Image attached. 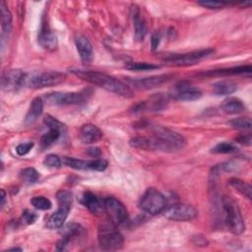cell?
I'll return each mask as SVG.
<instances>
[{"mask_svg": "<svg viewBox=\"0 0 252 252\" xmlns=\"http://www.w3.org/2000/svg\"><path fill=\"white\" fill-rule=\"evenodd\" d=\"M196 239V241L194 243H196V245H200V246H207L208 245V241L206 240L205 237L203 236H195L194 237Z\"/></svg>", "mask_w": 252, "mask_h": 252, "instance_id": "46", "label": "cell"}, {"mask_svg": "<svg viewBox=\"0 0 252 252\" xmlns=\"http://www.w3.org/2000/svg\"><path fill=\"white\" fill-rule=\"evenodd\" d=\"M80 202L95 216H99L104 212V199L97 197L90 191H85L80 196Z\"/></svg>", "mask_w": 252, "mask_h": 252, "instance_id": "15", "label": "cell"}, {"mask_svg": "<svg viewBox=\"0 0 252 252\" xmlns=\"http://www.w3.org/2000/svg\"><path fill=\"white\" fill-rule=\"evenodd\" d=\"M22 218H23V220H24L27 224H32V223H33V222L36 220L37 215H36L35 213H33V212L29 211V210H25V211L23 212Z\"/></svg>", "mask_w": 252, "mask_h": 252, "instance_id": "41", "label": "cell"}, {"mask_svg": "<svg viewBox=\"0 0 252 252\" xmlns=\"http://www.w3.org/2000/svg\"><path fill=\"white\" fill-rule=\"evenodd\" d=\"M63 163L71 168L79 169V170H87L91 169V160H84V159H78L75 158H63Z\"/></svg>", "mask_w": 252, "mask_h": 252, "instance_id": "29", "label": "cell"}, {"mask_svg": "<svg viewBox=\"0 0 252 252\" xmlns=\"http://www.w3.org/2000/svg\"><path fill=\"white\" fill-rule=\"evenodd\" d=\"M87 154H88L90 157H92V158H99V157H100V155H101V151H100V149H99V148L92 147V148H89V149L87 150Z\"/></svg>", "mask_w": 252, "mask_h": 252, "instance_id": "44", "label": "cell"}, {"mask_svg": "<svg viewBox=\"0 0 252 252\" xmlns=\"http://www.w3.org/2000/svg\"><path fill=\"white\" fill-rule=\"evenodd\" d=\"M252 71V67L250 65H241L235 66L230 68H222V69H216L203 72L201 75L204 77H220V76H230V75H237L243 73H250Z\"/></svg>", "mask_w": 252, "mask_h": 252, "instance_id": "19", "label": "cell"}, {"mask_svg": "<svg viewBox=\"0 0 252 252\" xmlns=\"http://www.w3.org/2000/svg\"><path fill=\"white\" fill-rule=\"evenodd\" d=\"M198 4L201 5L202 7L208 8V9H220L224 5H226V2H218V1H207V0H202L198 1Z\"/></svg>", "mask_w": 252, "mask_h": 252, "instance_id": "40", "label": "cell"}, {"mask_svg": "<svg viewBox=\"0 0 252 252\" xmlns=\"http://www.w3.org/2000/svg\"><path fill=\"white\" fill-rule=\"evenodd\" d=\"M46 100L55 105H70V104H81L86 101L87 95L85 93H50L45 95Z\"/></svg>", "mask_w": 252, "mask_h": 252, "instance_id": "12", "label": "cell"}, {"mask_svg": "<svg viewBox=\"0 0 252 252\" xmlns=\"http://www.w3.org/2000/svg\"><path fill=\"white\" fill-rule=\"evenodd\" d=\"M70 71L79 79L87 81L93 85L98 86L120 96L130 98V97H133L134 95L133 92L126 84L104 73H101L98 71H89V70H80V69H71Z\"/></svg>", "mask_w": 252, "mask_h": 252, "instance_id": "1", "label": "cell"}, {"mask_svg": "<svg viewBox=\"0 0 252 252\" xmlns=\"http://www.w3.org/2000/svg\"><path fill=\"white\" fill-rule=\"evenodd\" d=\"M61 132L57 131V130H50L46 133H44L41 138H40V144L43 148L49 147L50 145H52L55 141L58 140V138L60 137Z\"/></svg>", "mask_w": 252, "mask_h": 252, "instance_id": "34", "label": "cell"}, {"mask_svg": "<svg viewBox=\"0 0 252 252\" xmlns=\"http://www.w3.org/2000/svg\"><path fill=\"white\" fill-rule=\"evenodd\" d=\"M214 53L213 48H206V49H200V50H195L187 53H182V54H171L168 55L164 58V61L172 66H190L198 63L200 60L208 57Z\"/></svg>", "mask_w": 252, "mask_h": 252, "instance_id": "8", "label": "cell"}, {"mask_svg": "<svg viewBox=\"0 0 252 252\" xmlns=\"http://www.w3.org/2000/svg\"><path fill=\"white\" fill-rule=\"evenodd\" d=\"M42 110H43L42 99L40 97L33 98L31 102L29 110L26 114V117H25V120H24L25 125L29 126V125L33 124L38 119V117L41 115Z\"/></svg>", "mask_w": 252, "mask_h": 252, "instance_id": "21", "label": "cell"}, {"mask_svg": "<svg viewBox=\"0 0 252 252\" xmlns=\"http://www.w3.org/2000/svg\"><path fill=\"white\" fill-rule=\"evenodd\" d=\"M108 163L103 158H95L91 160V169L96 171H103L107 167Z\"/></svg>", "mask_w": 252, "mask_h": 252, "instance_id": "38", "label": "cell"}, {"mask_svg": "<svg viewBox=\"0 0 252 252\" xmlns=\"http://www.w3.org/2000/svg\"><path fill=\"white\" fill-rule=\"evenodd\" d=\"M129 145L135 149L144 151H161V152H174L176 151L170 145L162 142L161 140L153 137L137 136L133 137L129 141Z\"/></svg>", "mask_w": 252, "mask_h": 252, "instance_id": "9", "label": "cell"}, {"mask_svg": "<svg viewBox=\"0 0 252 252\" xmlns=\"http://www.w3.org/2000/svg\"><path fill=\"white\" fill-rule=\"evenodd\" d=\"M83 231H84L83 226L77 222L67 223L66 225L60 228V234L62 235V237L67 238L68 240H71L72 238L81 235Z\"/></svg>", "mask_w": 252, "mask_h": 252, "instance_id": "26", "label": "cell"}, {"mask_svg": "<svg viewBox=\"0 0 252 252\" xmlns=\"http://www.w3.org/2000/svg\"><path fill=\"white\" fill-rule=\"evenodd\" d=\"M38 43L45 50L52 51L57 47V37L45 24L42 25L38 33Z\"/></svg>", "mask_w": 252, "mask_h": 252, "instance_id": "18", "label": "cell"}, {"mask_svg": "<svg viewBox=\"0 0 252 252\" xmlns=\"http://www.w3.org/2000/svg\"><path fill=\"white\" fill-rule=\"evenodd\" d=\"M43 123H44V125L46 127H48V129H50V130H57V131L61 132V134L66 131L65 125L62 122H60L58 119H56L55 117H53V116H51L49 114L44 116Z\"/></svg>", "mask_w": 252, "mask_h": 252, "instance_id": "32", "label": "cell"}, {"mask_svg": "<svg viewBox=\"0 0 252 252\" xmlns=\"http://www.w3.org/2000/svg\"><path fill=\"white\" fill-rule=\"evenodd\" d=\"M160 38H161V34L159 32H156L152 34V39H151V43H152V48L155 50L158 48V46L159 45L160 42Z\"/></svg>", "mask_w": 252, "mask_h": 252, "instance_id": "42", "label": "cell"}, {"mask_svg": "<svg viewBox=\"0 0 252 252\" xmlns=\"http://www.w3.org/2000/svg\"><path fill=\"white\" fill-rule=\"evenodd\" d=\"M66 75L59 71H44L26 76L25 83L32 89H42L63 83Z\"/></svg>", "mask_w": 252, "mask_h": 252, "instance_id": "5", "label": "cell"}, {"mask_svg": "<svg viewBox=\"0 0 252 252\" xmlns=\"http://www.w3.org/2000/svg\"><path fill=\"white\" fill-rule=\"evenodd\" d=\"M70 240H68L67 238H64L62 237L58 242H57V245H56V250L57 251H63L66 249V246L69 244Z\"/></svg>", "mask_w": 252, "mask_h": 252, "instance_id": "45", "label": "cell"}, {"mask_svg": "<svg viewBox=\"0 0 252 252\" xmlns=\"http://www.w3.org/2000/svg\"><path fill=\"white\" fill-rule=\"evenodd\" d=\"M131 16L134 24L135 38L138 41H142L147 33V25L146 21L137 5H132L131 7Z\"/></svg>", "mask_w": 252, "mask_h": 252, "instance_id": "17", "label": "cell"}, {"mask_svg": "<svg viewBox=\"0 0 252 252\" xmlns=\"http://www.w3.org/2000/svg\"><path fill=\"white\" fill-rule=\"evenodd\" d=\"M20 177L23 182L27 184H32L35 183L39 178V173L34 169L33 167H27L21 170Z\"/></svg>", "mask_w": 252, "mask_h": 252, "instance_id": "30", "label": "cell"}, {"mask_svg": "<svg viewBox=\"0 0 252 252\" xmlns=\"http://www.w3.org/2000/svg\"><path fill=\"white\" fill-rule=\"evenodd\" d=\"M235 140L238 143L243 144L245 146H250L251 145V136H250V134H241Z\"/></svg>", "mask_w": 252, "mask_h": 252, "instance_id": "43", "label": "cell"}, {"mask_svg": "<svg viewBox=\"0 0 252 252\" xmlns=\"http://www.w3.org/2000/svg\"><path fill=\"white\" fill-rule=\"evenodd\" d=\"M5 200H6V193H5L4 189H1V208L4 207Z\"/></svg>", "mask_w": 252, "mask_h": 252, "instance_id": "47", "label": "cell"}, {"mask_svg": "<svg viewBox=\"0 0 252 252\" xmlns=\"http://www.w3.org/2000/svg\"><path fill=\"white\" fill-rule=\"evenodd\" d=\"M228 183L231 187H233L236 191H238L241 195L247 197L248 199H251L252 196V187L249 183L246 181L239 179V178H230Z\"/></svg>", "mask_w": 252, "mask_h": 252, "instance_id": "28", "label": "cell"}, {"mask_svg": "<svg viewBox=\"0 0 252 252\" xmlns=\"http://www.w3.org/2000/svg\"><path fill=\"white\" fill-rule=\"evenodd\" d=\"M0 11H1V27H2L3 34L9 33L12 29V14L4 1H1Z\"/></svg>", "mask_w": 252, "mask_h": 252, "instance_id": "27", "label": "cell"}, {"mask_svg": "<svg viewBox=\"0 0 252 252\" xmlns=\"http://www.w3.org/2000/svg\"><path fill=\"white\" fill-rule=\"evenodd\" d=\"M163 213L165 218L174 221H190L198 215L197 210L187 204H174L165 208Z\"/></svg>", "mask_w": 252, "mask_h": 252, "instance_id": "10", "label": "cell"}, {"mask_svg": "<svg viewBox=\"0 0 252 252\" xmlns=\"http://www.w3.org/2000/svg\"><path fill=\"white\" fill-rule=\"evenodd\" d=\"M26 74L20 69L7 70L1 79V88L5 92L18 90L26 81Z\"/></svg>", "mask_w": 252, "mask_h": 252, "instance_id": "13", "label": "cell"}, {"mask_svg": "<svg viewBox=\"0 0 252 252\" xmlns=\"http://www.w3.org/2000/svg\"><path fill=\"white\" fill-rule=\"evenodd\" d=\"M97 239L101 249L118 250L123 246L124 237L112 222L102 223L98 227Z\"/></svg>", "mask_w": 252, "mask_h": 252, "instance_id": "4", "label": "cell"}, {"mask_svg": "<svg viewBox=\"0 0 252 252\" xmlns=\"http://www.w3.org/2000/svg\"><path fill=\"white\" fill-rule=\"evenodd\" d=\"M168 103V95L166 94H156L152 95L149 101H144L145 110L160 111L166 107Z\"/></svg>", "mask_w": 252, "mask_h": 252, "instance_id": "23", "label": "cell"}, {"mask_svg": "<svg viewBox=\"0 0 252 252\" xmlns=\"http://www.w3.org/2000/svg\"><path fill=\"white\" fill-rule=\"evenodd\" d=\"M222 208L225 212V223L233 234H241L245 230V223L238 204L229 196L221 198Z\"/></svg>", "mask_w": 252, "mask_h": 252, "instance_id": "2", "label": "cell"}, {"mask_svg": "<svg viewBox=\"0 0 252 252\" xmlns=\"http://www.w3.org/2000/svg\"><path fill=\"white\" fill-rule=\"evenodd\" d=\"M58 201V210L53 213L47 220V227L50 229L61 228L69 215L72 204V193L68 190H59L56 194Z\"/></svg>", "mask_w": 252, "mask_h": 252, "instance_id": "3", "label": "cell"}, {"mask_svg": "<svg viewBox=\"0 0 252 252\" xmlns=\"http://www.w3.org/2000/svg\"><path fill=\"white\" fill-rule=\"evenodd\" d=\"M245 108L242 100L234 96L226 97L220 104V109L226 114H238L245 111Z\"/></svg>", "mask_w": 252, "mask_h": 252, "instance_id": "22", "label": "cell"}, {"mask_svg": "<svg viewBox=\"0 0 252 252\" xmlns=\"http://www.w3.org/2000/svg\"><path fill=\"white\" fill-rule=\"evenodd\" d=\"M43 164L48 166V167H60L61 164H62V160L61 158L56 156V155H53V154H50V155H47L44 159H43Z\"/></svg>", "mask_w": 252, "mask_h": 252, "instance_id": "37", "label": "cell"}, {"mask_svg": "<svg viewBox=\"0 0 252 252\" xmlns=\"http://www.w3.org/2000/svg\"><path fill=\"white\" fill-rule=\"evenodd\" d=\"M171 78H172V75H158V76H152L149 78H141V79L127 78L126 81L136 89L150 90L162 85L163 83L169 81Z\"/></svg>", "mask_w": 252, "mask_h": 252, "instance_id": "14", "label": "cell"}, {"mask_svg": "<svg viewBox=\"0 0 252 252\" xmlns=\"http://www.w3.org/2000/svg\"><path fill=\"white\" fill-rule=\"evenodd\" d=\"M202 96V92L190 86H181L178 88L176 99L181 101H194Z\"/></svg>", "mask_w": 252, "mask_h": 252, "instance_id": "24", "label": "cell"}, {"mask_svg": "<svg viewBox=\"0 0 252 252\" xmlns=\"http://www.w3.org/2000/svg\"><path fill=\"white\" fill-rule=\"evenodd\" d=\"M227 124L234 129H247L250 130L252 123L249 117H238L227 122Z\"/></svg>", "mask_w": 252, "mask_h": 252, "instance_id": "35", "label": "cell"}, {"mask_svg": "<svg viewBox=\"0 0 252 252\" xmlns=\"http://www.w3.org/2000/svg\"><path fill=\"white\" fill-rule=\"evenodd\" d=\"M125 68L130 71H149L158 69L159 66L148 62H128L125 64Z\"/></svg>", "mask_w": 252, "mask_h": 252, "instance_id": "31", "label": "cell"}, {"mask_svg": "<svg viewBox=\"0 0 252 252\" xmlns=\"http://www.w3.org/2000/svg\"><path fill=\"white\" fill-rule=\"evenodd\" d=\"M31 204L37 210H41V211H46L49 210L52 206L51 202L49 199L43 197V196H35L33 198H32L31 200Z\"/></svg>", "mask_w": 252, "mask_h": 252, "instance_id": "36", "label": "cell"}, {"mask_svg": "<svg viewBox=\"0 0 252 252\" xmlns=\"http://www.w3.org/2000/svg\"><path fill=\"white\" fill-rule=\"evenodd\" d=\"M104 212H106L110 222L115 225L124 222L128 217L124 205L114 197H107L104 199Z\"/></svg>", "mask_w": 252, "mask_h": 252, "instance_id": "11", "label": "cell"}, {"mask_svg": "<svg viewBox=\"0 0 252 252\" xmlns=\"http://www.w3.org/2000/svg\"><path fill=\"white\" fill-rule=\"evenodd\" d=\"M143 127L147 126L154 134V136L162 142L170 145L176 151L181 150L185 146V139L179 133L160 125H154L151 123H143Z\"/></svg>", "mask_w": 252, "mask_h": 252, "instance_id": "7", "label": "cell"}, {"mask_svg": "<svg viewBox=\"0 0 252 252\" xmlns=\"http://www.w3.org/2000/svg\"><path fill=\"white\" fill-rule=\"evenodd\" d=\"M75 44L81 61L84 64L91 63L94 59V48L90 40L83 34H77L75 36Z\"/></svg>", "mask_w": 252, "mask_h": 252, "instance_id": "16", "label": "cell"}, {"mask_svg": "<svg viewBox=\"0 0 252 252\" xmlns=\"http://www.w3.org/2000/svg\"><path fill=\"white\" fill-rule=\"evenodd\" d=\"M238 149L231 143L228 142H221L217 144L212 150L211 153L213 154H233L236 153Z\"/></svg>", "mask_w": 252, "mask_h": 252, "instance_id": "33", "label": "cell"}, {"mask_svg": "<svg viewBox=\"0 0 252 252\" xmlns=\"http://www.w3.org/2000/svg\"><path fill=\"white\" fill-rule=\"evenodd\" d=\"M80 138L85 144H93L102 138V132L95 125L88 123L82 126L80 130Z\"/></svg>", "mask_w": 252, "mask_h": 252, "instance_id": "20", "label": "cell"}, {"mask_svg": "<svg viewBox=\"0 0 252 252\" xmlns=\"http://www.w3.org/2000/svg\"><path fill=\"white\" fill-rule=\"evenodd\" d=\"M213 87L214 93L217 95H228L233 94L237 89V85L234 82L227 80L219 81L216 84H214Z\"/></svg>", "mask_w": 252, "mask_h": 252, "instance_id": "25", "label": "cell"}, {"mask_svg": "<svg viewBox=\"0 0 252 252\" xmlns=\"http://www.w3.org/2000/svg\"><path fill=\"white\" fill-rule=\"evenodd\" d=\"M33 146H34L33 142H27V143L19 144V145L16 147V153H17L19 156H25V155H27L28 153H30V151L33 148Z\"/></svg>", "mask_w": 252, "mask_h": 252, "instance_id": "39", "label": "cell"}, {"mask_svg": "<svg viewBox=\"0 0 252 252\" xmlns=\"http://www.w3.org/2000/svg\"><path fill=\"white\" fill-rule=\"evenodd\" d=\"M165 207V197L156 188H148L139 201V208L150 215H157L162 212Z\"/></svg>", "mask_w": 252, "mask_h": 252, "instance_id": "6", "label": "cell"}, {"mask_svg": "<svg viewBox=\"0 0 252 252\" xmlns=\"http://www.w3.org/2000/svg\"><path fill=\"white\" fill-rule=\"evenodd\" d=\"M9 251H22L21 248H17V247H14V248H10Z\"/></svg>", "mask_w": 252, "mask_h": 252, "instance_id": "48", "label": "cell"}]
</instances>
